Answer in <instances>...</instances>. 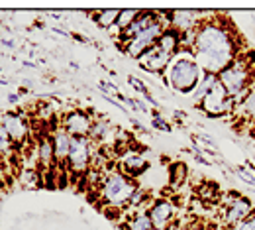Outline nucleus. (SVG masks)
Segmentation results:
<instances>
[{"label": "nucleus", "instance_id": "obj_14", "mask_svg": "<svg viewBox=\"0 0 255 230\" xmlns=\"http://www.w3.org/2000/svg\"><path fill=\"white\" fill-rule=\"evenodd\" d=\"M155 45L159 47L163 53L175 57L177 51H181V32L177 28H173V26H167L163 30V33L159 35V39H157Z\"/></svg>", "mask_w": 255, "mask_h": 230}, {"label": "nucleus", "instance_id": "obj_18", "mask_svg": "<svg viewBox=\"0 0 255 230\" xmlns=\"http://www.w3.org/2000/svg\"><path fill=\"white\" fill-rule=\"evenodd\" d=\"M218 83V75H212V73H206V75H202V81L198 83V87L194 89V95H192V102L198 106L202 99L212 91V87Z\"/></svg>", "mask_w": 255, "mask_h": 230}, {"label": "nucleus", "instance_id": "obj_3", "mask_svg": "<svg viewBox=\"0 0 255 230\" xmlns=\"http://www.w3.org/2000/svg\"><path fill=\"white\" fill-rule=\"evenodd\" d=\"M165 77L173 91L189 95V93H194V89L202 81V69L191 55H175L167 67Z\"/></svg>", "mask_w": 255, "mask_h": 230}, {"label": "nucleus", "instance_id": "obj_33", "mask_svg": "<svg viewBox=\"0 0 255 230\" xmlns=\"http://www.w3.org/2000/svg\"><path fill=\"white\" fill-rule=\"evenodd\" d=\"M143 99L147 100V102H149L151 106H157V104H159L157 100H155V99H153V97H151V93H145V95H143Z\"/></svg>", "mask_w": 255, "mask_h": 230}, {"label": "nucleus", "instance_id": "obj_1", "mask_svg": "<svg viewBox=\"0 0 255 230\" xmlns=\"http://www.w3.org/2000/svg\"><path fill=\"white\" fill-rule=\"evenodd\" d=\"M192 57L206 73L218 75L236 59V41L228 28L218 22H202L196 28Z\"/></svg>", "mask_w": 255, "mask_h": 230}, {"label": "nucleus", "instance_id": "obj_34", "mask_svg": "<svg viewBox=\"0 0 255 230\" xmlns=\"http://www.w3.org/2000/svg\"><path fill=\"white\" fill-rule=\"evenodd\" d=\"M18 99H20V95H10V97H8V100H10V102H16Z\"/></svg>", "mask_w": 255, "mask_h": 230}, {"label": "nucleus", "instance_id": "obj_5", "mask_svg": "<svg viewBox=\"0 0 255 230\" xmlns=\"http://www.w3.org/2000/svg\"><path fill=\"white\" fill-rule=\"evenodd\" d=\"M165 28H167V24L161 22L159 14H157V18H155L143 32L137 33L133 39H129V41L124 43V51H126L129 57L139 59L147 49H151V47L157 43V39H159V35L163 33Z\"/></svg>", "mask_w": 255, "mask_h": 230}, {"label": "nucleus", "instance_id": "obj_17", "mask_svg": "<svg viewBox=\"0 0 255 230\" xmlns=\"http://www.w3.org/2000/svg\"><path fill=\"white\" fill-rule=\"evenodd\" d=\"M155 18H157V14H153V12H141L139 18H137L129 28H126L124 32H120V41H122V45H124L126 41H129V39H133L137 33L143 32Z\"/></svg>", "mask_w": 255, "mask_h": 230}, {"label": "nucleus", "instance_id": "obj_9", "mask_svg": "<svg viewBox=\"0 0 255 230\" xmlns=\"http://www.w3.org/2000/svg\"><path fill=\"white\" fill-rule=\"evenodd\" d=\"M0 124L4 126V130L8 132V136L12 138L14 146H22L24 142H28L30 124H28L26 116H22L18 112H2L0 114Z\"/></svg>", "mask_w": 255, "mask_h": 230}, {"label": "nucleus", "instance_id": "obj_12", "mask_svg": "<svg viewBox=\"0 0 255 230\" xmlns=\"http://www.w3.org/2000/svg\"><path fill=\"white\" fill-rule=\"evenodd\" d=\"M228 205V211H226V223L228 225H240L242 221L250 219L252 213H254V205L244 197H234Z\"/></svg>", "mask_w": 255, "mask_h": 230}, {"label": "nucleus", "instance_id": "obj_13", "mask_svg": "<svg viewBox=\"0 0 255 230\" xmlns=\"http://www.w3.org/2000/svg\"><path fill=\"white\" fill-rule=\"evenodd\" d=\"M51 140H53V156H55V164H59V165L67 164V158H69V152H71L73 138L59 126L57 130L51 134Z\"/></svg>", "mask_w": 255, "mask_h": 230}, {"label": "nucleus", "instance_id": "obj_7", "mask_svg": "<svg viewBox=\"0 0 255 230\" xmlns=\"http://www.w3.org/2000/svg\"><path fill=\"white\" fill-rule=\"evenodd\" d=\"M93 162V144L89 138H73L71 152L67 158V167L75 175H83L89 171Z\"/></svg>", "mask_w": 255, "mask_h": 230}, {"label": "nucleus", "instance_id": "obj_29", "mask_svg": "<svg viewBox=\"0 0 255 230\" xmlns=\"http://www.w3.org/2000/svg\"><path fill=\"white\" fill-rule=\"evenodd\" d=\"M128 83H129V85H131V87H133L135 91H139L141 95L149 93V91H147V87H145V85H143V83H141V81H139L137 77H133V75H129V77H128Z\"/></svg>", "mask_w": 255, "mask_h": 230}, {"label": "nucleus", "instance_id": "obj_32", "mask_svg": "<svg viewBox=\"0 0 255 230\" xmlns=\"http://www.w3.org/2000/svg\"><path fill=\"white\" fill-rule=\"evenodd\" d=\"M2 45L14 49V47H16V39H14L12 35H2Z\"/></svg>", "mask_w": 255, "mask_h": 230}, {"label": "nucleus", "instance_id": "obj_11", "mask_svg": "<svg viewBox=\"0 0 255 230\" xmlns=\"http://www.w3.org/2000/svg\"><path fill=\"white\" fill-rule=\"evenodd\" d=\"M171 59H173L171 55L163 53L157 45H153V47L147 49L137 61H139V67H141V69H145V71H149V73H163V71H167Z\"/></svg>", "mask_w": 255, "mask_h": 230}, {"label": "nucleus", "instance_id": "obj_6", "mask_svg": "<svg viewBox=\"0 0 255 230\" xmlns=\"http://www.w3.org/2000/svg\"><path fill=\"white\" fill-rule=\"evenodd\" d=\"M236 102H238V100L232 99V97L228 95V91L224 89V85L218 81V83L212 87V91L202 99V102L198 104V108H202L204 114H208V116H212V118H218V116H224V114L232 112V110L236 108Z\"/></svg>", "mask_w": 255, "mask_h": 230}, {"label": "nucleus", "instance_id": "obj_20", "mask_svg": "<svg viewBox=\"0 0 255 230\" xmlns=\"http://www.w3.org/2000/svg\"><path fill=\"white\" fill-rule=\"evenodd\" d=\"M118 16H120V10H100V12H96L95 20H96V24H98V28L110 30V28L116 26Z\"/></svg>", "mask_w": 255, "mask_h": 230}, {"label": "nucleus", "instance_id": "obj_2", "mask_svg": "<svg viewBox=\"0 0 255 230\" xmlns=\"http://www.w3.org/2000/svg\"><path fill=\"white\" fill-rule=\"evenodd\" d=\"M135 191H137V185H135L133 177H129L122 171H110L104 177V181L100 183L98 195L106 207L120 211L131 203V197L135 195Z\"/></svg>", "mask_w": 255, "mask_h": 230}, {"label": "nucleus", "instance_id": "obj_21", "mask_svg": "<svg viewBox=\"0 0 255 230\" xmlns=\"http://www.w3.org/2000/svg\"><path fill=\"white\" fill-rule=\"evenodd\" d=\"M185 179H187V165L181 164V162L171 164V167H169V185L173 189H177L185 183Z\"/></svg>", "mask_w": 255, "mask_h": 230}, {"label": "nucleus", "instance_id": "obj_31", "mask_svg": "<svg viewBox=\"0 0 255 230\" xmlns=\"http://www.w3.org/2000/svg\"><path fill=\"white\" fill-rule=\"evenodd\" d=\"M234 230H255V217H250L246 221H242L240 225H236Z\"/></svg>", "mask_w": 255, "mask_h": 230}, {"label": "nucleus", "instance_id": "obj_19", "mask_svg": "<svg viewBox=\"0 0 255 230\" xmlns=\"http://www.w3.org/2000/svg\"><path fill=\"white\" fill-rule=\"evenodd\" d=\"M110 132V122L106 118H96L93 120V126H91V132H89V140L91 142H102L106 140Z\"/></svg>", "mask_w": 255, "mask_h": 230}, {"label": "nucleus", "instance_id": "obj_28", "mask_svg": "<svg viewBox=\"0 0 255 230\" xmlns=\"http://www.w3.org/2000/svg\"><path fill=\"white\" fill-rule=\"evenodd\" d=\"M151 124H153V128H155V130L171 132V126H169V122H167L165 118H161L159 114H155V116H153V120H151Z\"/></svg>", "mask_w": 255, "mask_h": 230}, {"label": "nucleus", "instance_id": "obj_10", "mask_svg": "<svg viewBox=\"0 0 255 230\" xmlns=\"http://www.w3.org/2000/svg\"><path fill=\"white\" fill-rule=\"evenodd\" d=\"M147 217L153 225V230H167L173 225L175 217V205L169 199H157L147 211Z\"/></svg>", "mask_w": 255, "mask_h": 230}, {"label": "nucleus", "instance_id": "obj_16", "mask_svg": "<svg viewBox=\"0 0 255 230\" xmlns=\"http://www.w3.org/2000/svg\"><path fill=\"white\" fill-rule=\"evenodd\" d=\"M120 165H122V173H126L129 177H135L139 173H143V169H147V160L137 154V152H126L120 158Z\"/></svg>", "mask_w": 255, "mask_h": 230}, {"label": "nucleus", "instance_id": "obj_8", "mask_svg": "<svg viewBox=\"0 0 255 230\" xmlns=\"http://www.w3.org/2000/svg\"><path fill=\"white\" fill-rule=\"evenodd\" d=\"M71 138H89V132L93 126V118L87 110H69L63 114L59 124Z\"/></svg>", "mask_w": 255, "mask_h": 230}, {"label": "nucleus", "instance_id": "obj_25", "mask_svg": "<svg viewBox=\"0 0 255 230\" xmlns=\"http://www.w3.org/2000/svg\"><path fill=\"white\" fill-rule=\"evenodd\" d=\"M14 150V142L8 136V132L4 130V126L0 124V156H10Z\"/></svg>", "mask_w": 255, "mask_h": 230}, {"label": "nucleus", "instance_id": "obj_30", "mask_svg": "<svg viewBox=\"0 0 255 230\" xmlns=\"http://www.w3.org/2000/svg\"><path fill=\"white\" fill-rule=\"evenodd\" d=\"M214 193H216V185L214 183H210V185H202V189H200V195H202V199L206 201H210V199L214 197Z\"/></svg>", "mask_w": 255, "mask_h": 230}, {"label": "nucleus", "instance_id": "obj_24", "mask_svg": "<svg viewBox=\"0 0 255 230\" xmlns=\"http://www.w3.org/2000/svg\"><path fill=\"white\" fill-rule=\"evenodd\" d=\"M236 108H240L248 118H255V89L250 91L248 97L244 99V102H242L240 106H236Z\"/></svg>", "mask_w": 255, "mask_h": 230}, {"label": "nucleus", "instance_id": "obj_26", "mask_svg": "<svg viewBox=\"0 0 255 230\" xmlns=\"http://www.w3.org/2000/svg\"><path fill=\"white\" fill-rule=\"evenodd\" d=\"M236 175L240 179H244L246 183H250V185L255 187V169H252V167H238L236 169Z\"/></svg>", "mask_w": 255, "mask_h": 230}, {"label": "nucleus", "instance_id": "obj_22", "mask_svg": "<svg viewBox=\"0 0 255 230\" xmlns=\"http://www.w3.org/2000/svg\"><path fill=\"white\" fill-rule=\"evenodd\" d=\"M139 10H120V16H118V22H116V30L118 32H124L126 28H129L137 18H139Z\"/></svg>", "mask_w": 255, "mask_h": 230}, {"label": "nucleus", "instance_id": "obj_23", "mask_svg": "<svg viewBox=\"0 0 255 230\" xmlns=\"http://www.w3.org/2000/svg\"><path fill=\"white\" fill-rule=\"evenodd\" d=\"M129 230H153V225L147 217V213H137L128 221Z\"/></svg>", "mask_w": 255, "mask_h": 230}, {"label": "nucleus", "instance_id": "obj_15", "mask_svg": "<svg viewBox=\"0 0 255 230\" xmlns=\"http://www.w3.org/2000/svg\"><path fill=\"white\" fill-rule=\"evenodd\" d=\"M37 164L41 167V171H49L51 164H55V156H53V140L51 134H43L37 140Z\"/></svg>", "mask_w": 255, "mask_h": 230}, {"label": "nucleus", "instance_id": "obj_27", "mask_svg": "<svg viewBox=\"0 0 255 230\" xmlns=\"http://www.w3.org/2000/svg\"><path fill=\"white\" fill-rule=\"evenodd\" d=\"M98 87L104 91V95H108V93H112L114 97H120V95H122V93H120V89H118L114 83H108V81H100V83H98Z\"/></svg>", "mask_w": 255, "mask_h": 230}, {"label": "nucleus", "instance_id": "obj_4", "mask_svg": "<svg viewBox=\"0 0 255 230\" xmlns=\"http://www.w3.org/2000/svg\"><path fill=\"white\" fill-rule=\"evenodd\" d=\"M218 81L224 85L228 95L232 99L240 100V97H248L250 93V81H252V69L246 61L234 59L232 65H228L222 73H218Z\"/></svg>", "mask_w": 255, "mask_h": 230}]
</instances>
